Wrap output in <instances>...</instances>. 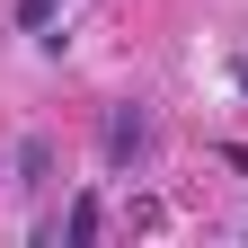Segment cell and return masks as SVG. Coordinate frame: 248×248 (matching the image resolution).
<instances>
[{
    "instance_id": "cell-2",
    "label": "cell",
    "mask_w": 248,
    "mask_h": 248,
    "mask_svg": "<svg viewBox=\"0 0 248 248\" xmlns=\"http://www.w3.org/2000/svg\"><path fill=\"white\" fill-rule=\"evenodd\" d=\"M98 222H107V204H98V195H71V213H62V239H71V248H89V239H98Z\"/></svg>"
},
{
    "instance_id": "cell-1",
    "label": "cell",
    "mask_w": 248,
    "mask_h": 248,
    "mask_svg": "<svg viewBox=\"0 0 248 248\" xmlns=\"http://www.w3.org/2000/svg\"><path fill=\"white\" fill-rule=\"evenodd\" d=\"M98 142H107V169H133L142 151H151V115L142 107H107V133Z\"/></svg>"
},
{
    "instance_id": "cell-3",
    "label": "cell",
    "mask_w": 248,
    "mask_h": 248,
    "mask_svg": "<svg viewBox=\"0 0 248 248\" xmlns=\"http://www.w3.org/2000/svg\"><path fill=\"white\" fill-rule=\"evenodd\" d=\"M18 27H27V36H45V27H53V0H18Z\"/></svg>"
},
{
    "instance_id": "cell-4",
    "label": "cell",
    "mask_w": 248,
    "mask_h": 248,
    "mask_svg": "<svg viewBox=\"0 0 248 248\" xmlns=\"http://www.w3.org/2000/svg\"><path fill=\"white\" fill-rule=\"evenodd\" d=\"M231 89H239V98H248V53H239V62H231Z\"/></svg>"
}]
</instances>
